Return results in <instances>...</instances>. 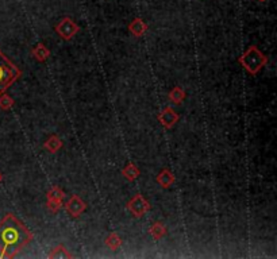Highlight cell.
<instances>
[{
    "instance_id": "obj_19",
    "label": "cell",
    "mask_w": 277,
    "mask_h": 259,
    "mask_svg": "<svg viewBox=\"0 0 277 259\" xmlns=\"http://www.w3.org/2000/svg\"><path fill=\"white\" fill-rule=\"evenodd\" d=\"M46 205H48L49 211L53 212V213H56V212L61 208V205H62V201H61V200L48 199V203H46Z\"/></svg>"
},
{
    "instance_id": "obj_21",
    "label": "cell",
    "mask_w": 277,
    "mask_h": 259,
    "mask_svg": "<svg viewBox=\"0 0 277 259\" xmlns=\"http://www.w3.org/2000/svg\"><path fill=\"white\" fill-rule=\"evenodd\" d=\"M258 2H266V0H258Z\"/></svg>"
},
{
    "instance_id": "obj_14",
    "label": "cell",
    "mask_w": 277,
    "mask_h": 259,
    "mask_svg": "<svg viewBox=\"0 0 277 259\" xmlns=\"http://www.w3.org/2000/svg\"><path fill=\"white\" fill-rule=\"evenodd\" d=\"M169 99L174 104H181L186 99V91L180 86H174L172 91L169 92Z\"/></svg>"
},
{
    "instance_id": "obj_5",
    "label": "cell",
    "mask_w": 277,
    "mask_h": 259,
    "mask_svg": "<svg viewBox=\"0 0 277 259\" xmlns=\"http://www.w3.org/2000/svg\"><path fill=\"white\" fill-rule=\"evenodd\" d=\"M127 209L135 216V217H142L145 213L150 209V204L142 194H135L134 197L127 203Z\"/></svg>"
},
{
    "instance_id": "obj_2",
    "label": "cell",
    "mask_w": 277,
    "mask_h": 259,
    "mask_svg": "<svg viewBox=\"0 0 277 259\" xmlns=\"http://www.w3.org/2000/svg\"><path fill=\"white\" fill-rule=\"evenodd\" d=\"M238 61L239 64L242 65L249 73L257 74L266 65L268 58L258 49L255 48V46H249L246 52L239 57Z\"/></svg>"
},
{
    "instance_id": "obj_12",
    "label": "cell",
    "mask_w": 277,
    "mask_h": 259,
    "mask_svg": "<svg viewBox=\"0 0 277 259\" xmlns=\"http://www.w3.org/2000/svg\"><path fill=\"white\" fill-rule=\"evenodd\" d=\"M149 233L152 235L153 239H156V240H160V239H162V237L166 235V227H165L161 221H157V223H154V224L150 227V229H149Z\"/></svg>"
},
{
    "instance_id": "obj_20",
    "label": "cell",
    "mask_w": 277,
    "mask_h": 259,
    "mask_svg": "<svg viewBox=\"0 0 277 259\" xmlns=\"http://www.w3.org/2000/svg\"><path fill=\"white\" fill-rule=\"evenodd\" d=\"M2 180H3V174H2V172H0V182H2Z\"/></svg>"
},
{
    "instance_id": "obj_1",
    "label": "cell",
    "mask_w": 277,
    "mask_h": 259,
    "mask_svg": "<svg viewBox=\"0 0 277 259\" xmlns=\"http://www.w3.org/2000/svg\"><path fill=\"white\" fill-rule=\"evenodd\" d=\"M31 240V233L11 213L0 221V258H13Z\"/></svg>"
},
{
    "instance_id": "obj_18",
    "label": "cell",
    "mask_w": 277,
    "mask_h": 259,
    "mask_svg": "<svg viewBox=\"0 0 277 259\" xmlns=\"http://www.w3.org/2000/svg\"><path fill=\"white\" fill-rule=\"evenodd\" d=\"M14 105V99L9 95H0V108L2 109H10Z\"/></svg>"
},
{
    "instance_id": "obj_3",
    "label": "cell",
    "mask_w": 277,
    "mask_h": 259,
    "mask_svg": "<svg viewBox=\"0 0 277 259\" xmlns=\"http://www.w3.org/2000/svg\"><path fill=\"white\" fill-rule=\"evenodd\" d=\"M19 72L10 62L3 53L0 52V95L6 91V88L18 77Z\"/></svg>"
},
{
    "instance_id": "obj_10",
    "label": "cell",
    "mask_w": 277,
    "mask_h": 259,
    "mask_svg": "<svg viewBox=\"0 0 277 259\" xmlns=\"http://www.w3.org/2000/svg\"><path fill=\"white\" fill-rule=\"evenodd\" d=\"M31 56L34 57L38 62H44V61H46L49 57H50V52H49V49L45 46L44 43H38V45L31 50Z\"/></svg>"
},
{
    "instance_id": "obj_9",
    "label": "cell",
    "mask_w": 277,
    "mask_h": 259,
    "mask_svg": "<svg viewBox=\"0 0 277 259\" xmlns=\"http://www.w3.org/2000/svg\"><path fill=\"white\" fill-rule=\"evenodd\" d=\"M129 30L134 37H142L147 31V25L141 19V18H135L133 19L130 25H129Z\"/></svg>"
},
{
    "instance_id": "obj_17",
    "label": "cell",
    "mask_w": 277,
    "mask_h": 259,
    "mask_svg": "<svg viewBox=\"0 0 277 259\" xmlns=\"http://www.w3.org/2000/svg\"><path fill=\"white\" fill-rule=\"evenodd\" d=\"M48 199L50 200H61L64 199V190H61L58 186H53L48 192Z\"/></svg>"
},
{
    "instance_id": "obj_15",
    "label": "cell",
    "mask_w": 277,
    "mask_h": 259,
    "mask_svg": "<svg viewBox=\"0 0 277 259\" xmlns=\"http://www.w3.org/2000/svg\"><path fill=\"white\" fill-rule=\"evenodd\" d=\"M122 237L118 235L117 232H111L107 236V239H106V246L109 247V248H111V250H118L119 247L122 246Z\"/></svg>"
},
{
    "instance_id": "obj_6",
    "label": "cell",
    "mask_w": 277,
    "mask_h": 259,
    "mask_svg": "<svg viewBox=\"0 0 277 259\" xmlns=\"http://www.w3.org/2000/svg\"><path fill=\"white\" fill-rule=\"evenodd\" d=\"M85 208H87V204L84 203V201L78 197L77 194H73L65 204L66 212H68L72 217H78L82 212L85 211Z\"/></svg>"
},
{
    "instance_id": "obj_8",
    "label": "cell",
    "mask_w": 277,
    "mask_h": 259,
    "mask_svg": "<svg viewBox=\"0 0 277 259\" xmlns=\"http://www.w3.org/2000/svg\"><path fill=\"white\" fill-rule=\"evenodd\" d=\"M174 180H176V178H174V174L170 172L169 169H164L156 178V181L158 182V185H160L161 188H164V189L173 185Z\"/></svg>"
},
{
    "instance_id": "obj_13",
    "label": "cell",
    "mask_w": 277,
    "mask_h": 259,
    "mask_svg": "<svg viewBox=\"0 0 277 259\" xmlns=\"http://www.w3.org/2000/svg\"><path fill=\"white\" fill-rule=\"evenodd\" d=\"M45 150H48L49 153H57L62 147V142L57 135H52L50 138L44 143Z\"/></svg>"
},
{
    "instance_id": "obj_16",
    "label": "cell",
    "mask_w": 277,
    "mask_h": 259,
    "mask_svg": "<svg viewBox=\"0 0 277 259\" xmlns=\"http://www.w3.org/2000/svg\"><path fill=\"white\" fill-rule=\"evenodd\" d=\"M49 256L50 258H72V254H69L64 246H58L56 250H53V252Z\"/></svg>"
},
{
    "instance_id": "obj_11",
    "label": "cell",
    "mask_w": 277,
    "mask_h": 259,
    "mask_svg": "<svg viewBox=\"0 0 277 259\" xmlns=\"http://www.w3.org/2000/svg\"><path fill=\"white\" fill-rule=\"evenodd\" d=\"M122 174H123V177L126 180H129V181H134L137 178L139 177V174H141V170H139L134 164H129L126 166L123 170H122Z\"/></svg>"
},
{
    "instance_id": "obj_4",
    "label": "cell",
    "mask_w": 277,
    "mask_h": 259,
    "mask_svg": "<svg viewBox=\"0 0 277 259\" xmlns=\"http://www.w3.org/2000/svg\"><path fill=\"white\" fill-rule=\"evenodd\" d=\"M78 30H80L78 25L70 18H64L62 21L57 23L56 26V33L60 35L61 38L65 39V41H69V39L73 38L74 35L78 33Z\"/></svg>"
},
{
    "instance_id": "obj_7",
    "label": "cell",
    "mask_w": 277,
    "mask_h": 259,
    "mask_svg": "<svg viewBox=\"0 0 277 259\" xmlns=\"http://www.w3.org/2000/svg\"><path fill=\"white\" fill-rule=\"evenodd\" d=\"M158 120H160V123L164 125L165 128H172L178 121V115L174 112L173 108H164L160 112V115H158Z\"/></svg>"
}]
</instances>
